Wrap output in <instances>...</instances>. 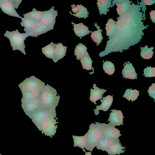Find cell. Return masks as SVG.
<instances>
[{
    "label": "cell",
    "instance_id": "obj_11",
    "mask_svg": "<svg viewBox=\"0 0 155 155\" xmlns=\"http://www.w3.org/2000/svg\"><path fill=\"white\" fill-rule=\"evenodd\" d=\"M101 131L103 137L113 139H118L122 135L120 131L115 127L108 124L101 123Z\"/></svg>",
    "mask_w": 155,
    "mask_h": 155
},
{
    "label": "cell",
    "instance_id": "obj_8",
    "mask_svg": "<svg viewBox=\"0 0 155 155\" xmlns=\"http://www.w3.org/2000/svg\"><path fill=\"white\" fill-rule=\"evenodd\" d=\"M21 0H0V8L5 14L9 15L20 18L15 8H18L22 2Z\"/></svg>",
    "mask_w": 155,
    "mask_h": 155
},
{
    "label": "cell",
    "instance_id": "obj_39",
    "mask_svg": "<svg viewBox=\"0 0 155 155\" xmlns=\"http://www.w3.org/2000/svg\"><path fill=\"white\" fill-rule=\"evenodd\" d=\"M0 155H1V154H0Z\"/></svg>",
    "mask_w": 155,
    "mask_h": 155
},
{
    "label": "cell",
    "instance_id": "obj_22",
    "mask_svg": "<svg viewBox=\"0 0 155 155\" xmlns=\"http://www.w3.org/2000/svg\"><path fill=\"white\" fill-rule=\"evenodd\" d=\"M120 141L119 139H113L104 137L100 140L96 146L98 150H101L103 151H106L107 149L112 144L117 141Z\"/></svg>",
    "mask_w": 155,
    "mask_h": 155
},
{
    "label": "cell",
    "instance_id": "obj_12",
    "mask_svg": "<svg viewBox=\"0 0 155 155\" xmlns=\"http://www.w3.org/2000/svg\"><path fill=\"white\" fill-rule=\"evenodd\" d=\"M110 111H112V112L110 114L107 121V122H110L108 124L114 127L121 125H123V118L124 117L123 116L121 111L113 109Z\"/></svg>",
    "mask_w": 155,
    "mask_h": 155
},
{
    "label": "cell",
    "instance_id": "obj_35",
    "mask_svg": "<svg viewBox=\"0 0 155 155\" xmlns=\"http://www.w3.org/2000/svg\"><path fill=\"white\" fill-rule=\"evenodd\" d=\"M147 92L149 93V95L154 99L155 101V83L152 84L149 87V89L147 90Z\"/></svg>",
    "mask_w": 155,
    "mask_h": 155
},
{
    "label": "cell",
    "instance_id": "obj_9",
    "mask_svg": "<svg viewBox=\"0 0 155 155\" xmlns=\"http://www.w3.org/2000/svg\"><path fill=\"white\" fill-rule=\"evenodd\" d=\"M54 7L48 11H44L40 22L49 30H52L55 23V18L58 16L57 11L54 9Z\"/></svg>",
    "mask_w": 155,
    "mask_h": 155
},
{
    "label": "cell",
    "instance_id": "obj_6",
    "mask_svg": "<svg viewBox=\"0 0 155 155\" xmlns=\"http://www.w3.org/2000/svg\"><path fill=\"white\" fill-rule=\"evenodd\" d=\"M56 111L42 108L30 118L38 128L40 125L50 119L56 117Z\"/></svg>",
    "mask_w": 155,
    "mask_h": 155
},
{
    "label": "cell",
    "instance_id": "obj_10",
    "mask_svg": "<svg viewBox=\"0 0 155 155\" xmlns=\"http://www.w3.org/2000/svg\"><path fill=\"white\" fill-rule=\"evenodd\" d=\"M56 120L55 118H51L42 124L38 129L41 131L42 134L52 137V136H54L56 133L58 127L56 124L58 122Z\"/></svg>",
    "mask_w": 155,
    "mask_h": 155
},
{
    "label": "cell",
    "instance_id": "obj_21",
    "mask_svg": "<svg viewBox=\"0 0 155 155\" xmlns=\"http://www.w3.org/2000/svg\"><path fill=\"white\" fill-rule=\"evenodd\" d=\"M67 47L64 46L61 43H58V44H55L54 47V58L55 61L56 63L65 56Z\"/></svg>",
    "mask_w": 155,
    "mask_h": 155
},
{
    "label": "cell",
    "instance_id": "obj_23",
    "mask_svg": "<svg viewBox=\"0 0 155 155\" xmlns=\"http://www.w3.org/2000/svg\"><path fill=\"white\" fill-rule=\"evenodd\" d=\"M74 141V146L78 147L82 149L83 152L86 153L84 148H86L87 146V140L85 135L83 136H76L73 135Z\"/></svg>",
    "mask_w": 155,
    "mask_h": 155
},
{
    "label": "cell",
    "instance_id": "obj_14",
    "mask_svg": "<svg viewBox=\"0 0 155 155\" xmlns=\"http://www.w3.org/2000/svg\"><path fill=\"white\" fill-rule=\"evenodd\" d=\"M112 8L115 4L117 6L116 10L119 16L122 15L127 10L130 5L132 1L127 0H116L112 1Z\"/></svg>",
    "mask_w": 155,
    "mask_h": 155
},
{
    "label": "cell",
    "instance_id": "obj_33",
    "mask_svg": "<svg viewBox=\"0 0 155 155\" xmlns=\"http://www.w3.org/2000/svg\"><path fill=\"white\" fill-rule=\"evenodd\" d=\"M103 68L105 72L109 75L113 74L115 69L113 63L109 61H106L105 62L103 61Z\"/></svg>",
    "mask_w": 155,
    "mask_h": 155
},
{
    "label": "cell",
    "instance_id": "obj_16",
    "mask_svg": "<svg viewBox=\"0 0 155 155\" xmlns=\"http://www.w3.org/2000/svg\"><path fill=\"white\" fill-rule=\"evenodd\" d=\"M72 12L75 14H72L71 12H69L71 14L79 18H84L85 19L88 17V14L89 13L86 7L81 5H71Z\"/></svg>",
    "mask_w": 155,
    "mask_h": 155
},
{
    "label": "cell",
    "instance_id": "obj_37",
    "mask_svg": "<svg viewBox=\"0 0 155 155\" xmlns=\"http://www.w3.org/2000/svg\"><path fill=\"white\" fill-rule=\"evenodd\" d=\"M150 19L152 21L155 23V11H151L150 12Z\"/></svg>",
    "mask_w": 155,
    "mask_h": 155
},
{
    "label": "cell",
    "instance_id": "obj_18",
    "mask_svg": "<svg viewBox=\"0 0 155 155\" xmlns=\"http://www.w3.org/2000/svg\"><path fill=\"white\" fill-rule=\"evenodd\" d=\"M120 141H117L111 145L106 150V151L108 155H120V153H123L124 151L125 147L122 146Z\"/></svg>",
    "mask_w": 155,
    "mask_h": 155
},
{
    "label": "cell",
    "instance_id": "obj_7",
    "mask_svg": "<svg viewBox=\"0 0 155 155\" xmlns=\"http://www.w3.org/2000/svg\"><path fill=\"white\" fill-rule=\"evenodd\" d=\"M21 102L22 108L29 118L42 108L40 97L33 99H21Z\"/></svg>",
    "mask_w": 155,
    "mask_h": 155
},
{
    "label": "cell",
    "instance_id": "obj_27",
    "mask_svg": "<svg viewBox=\"0 0 155 155\" xmlns=\"http://www.w3.org/2000/svg\"><path fill=\"white\" fill-rule=\"evenodd\" d=\"M44 11H37L35 8L33 9L32 11L26 14L23 15L26 16L35 21H39L41 19Z\"/></svg>",
    "mask_w": 155,
    "mask_h": 155
},
{
    "label": "cell",
    "instance_id": "obj_2",
    "mask_svg": "<svg viewBox=\"0 0 155 155\" xmlns=\"http://www.w3.org/2000/svg\"><path fill=\"white\" fill-rule=\"evenodd\" d=\"M42 107L56 111L60 97L56 90L48 84L45 85L40 97Z\"/></svg>",
    "mask_w": 155,
    "mask_h": 155
},
{
    "label": "cell",
    "instance_id": "obj_4",
    "mask_svg": "<svg viewBox=\"0 0 155 155\" xmlns=\"http://www.w3.org/2000/svg\"><path fill=\"white\" fill-rule=\"evenodd\" d=\"M4 36L9 39L11 46L12 47L13 51L17 50L20 51L24 55L26 54L24 41L27 37L30 36L29 34L26 33H20L17 29L16 30L12 31H6Z\"/></svg>",
    "mask_w": 155,
    "mask_h": 155
},
{
    "label": "cell",
    "instance_id": "obj_25",
    "mask_svg": "<svg viewBox=\"0 0 155 155\" xmlns=\"http://www.w3.org/2000/svg\"><path fill=\"white\" fill-rule=\"evenodd\" d=\"M55 44L51 42L45 47L42 48V52L47 58L52 59L55 61L54 58Z\"/></svg>",
    "mask_w": 155,
    "mask_h": 155
},
{
    "label": "cell",
    "instance_id": "obj_36",
    "mask_svg": "<svg viewBox=\"0 0 155 155\" xmlns=\"http://www.w3.org/2000/svg\"><path fill=\"white\" fill-rule=\"evenodd\" d=\"M142 1L146 5H152L155 3V0H143Z\"/></svg>",
    "mask_w": 155,
    "mask_h": 155
},
{
    "label": "cell",
    "instance_id": "obj_19",
    "mask_svg": "<svg viewBox=\"0 0 155 155\" xmlns=\"http://www.w3.org/2000/svg\"><path fill=\"white\" fill-rule=\"evenodd\" d=\"M72 24L74 25L73 26L74 28L73 29L74 30V33L80 39L81 38V37H84L90 33V31L88 30V28L83 23L75 24L72 22Z\"/></svg>",
    "mask_w": 155,
    "mask_h": 155
},
{
    "label": "cell",
    "instance_id": "obj_24",
    "mask_svg": "<svg viewBox=\"0 0 155 155\" xmlns=\"http://www.w3.org/2000/svg\"><path fill=\"white\" fill-rule=\"evenodd\" d=\"M87 49V48L81 43L76 46L74 55L76 56L77 59L79 60L81 58L89 55Z\"/></svg>",
    "mask_w": 155,
    "mask_h": 155
},
{
    "label": "cell",
    "instance_id": "obj_1",
    "mask_svg": "<svg viewBox=\"0 0 155 155\" xmlns=\"http://www.w3.org/2000/svg\"><path fill=\"white\" fill-rule=\"evenodd\" d=\"M143 15L140 5L132 2L125 13L116 18L114 30L99 56L103 57L112 52L122 53L140 41L144 35L143 30L149 26L144 25Z\"/></svg>",
    "mask_w": 155,
    "mask_h": 155
},
{
    "label": "cell",
    "instance_id": "obj_38",
    "mask_svg": "<svg viewBox=\"0 0 155 155\" xmlns=\"http://www.w3.org/2000/svg\"><path fill=\"white\" fill-rule=\"evenodd\" d=\"M84 155H92L91 152H87L85 153V154Z\"/></svg>",
    "mask_w": 155,
    "mask_h": 155
},
{
    "label": "cell",
    "instance_id": "obj_30",
    "mask_svg": "<svg viewBox=\"0 0 155 155\" xmlns=\"http://www.w3.org/2000/svg\"><path fill=\"white\" fill-rule=\"evenodd\" d=\"M116 21L112 19H108L107 23L106 24L105 29L106 31V35L110 38L112 35L115 28Z\"/></svg>",
    "mask_w": 155,
    "mask_h": 155
},
{
    "label": "cell",
    "instance_id": "obj_34",
    "mask_svg": "<svg viewBox=\"0 0 155 155\" xmlns=\"http://www.w3.org/2000/svg\"><path fill=\"white\" fill-rule=\"evenodd\" d=\"M144 74L146 77H155V68H151V66L145 68L143 71Z\"/></svg>",
    "mask_w": 155,
    "mask_h": 155
},
{
    "label": "cell",
    "instance_id": "obj_32",
    "mask_svg": "<svg viewBox=\"0 0 155 155\" xmlns=\"http://www.w3.org/2000/svg\"><path fill=\"white\" fill-rule=\"evenodd\" d=\"M41 91L32 92L21 91L22 95V99H29L39 98Z\"/></svg>",
    "mask_w": 155,
    "mask_h": 155
},
{
    "label": "cell",
    "instance_id": "obj_13",
    "mask_svg": "<svg viewBox=\"0 0 155 155\" xmlns=\"http://www.w3.org/2000/svg\"><path fill=\"white\" fill-rule=\"evenodd\" d=\"M113 96L107 95L105 97H103V99H100L102 102L99 106H96L95 109H94V114L98 115L99 114L100 110H102L104 111H107L111 105L113 101Z\"/></svg>",
    "mask_w": 155,
    "mask_h": 155
},
{
    "label": "cell",
    "instance_id": "obj_17",
    "mask_svg": "<svg viewBox=\"0 0 155 155\" xmlns=\"http://www.w3.org/2000/svg\"><path fill=\"white\" fill-rule=\"evenodd\" d=\"M93 87L94 89L91 88L90 90V100L96 105V101L103 98V94L107 91L104 89L99 88L95 84H94Z\"/></svg>",
    "mask_w": 155,
    "mask_h": 155
},
{
    "label": "cell",
    "instance_id": "obj_20",
    "mask_svg": "<svg viewBox=\"0 0 155 155\" xmlns=\"http://www.w3.org/2000/svg\"><path fill=\"white\" fill-rule=\"evenodd\" d=\"M111 0H98L97 1V7L100 14L106 15L107 12H109V8L112 5Z\"/></svg>",
    "mask_w": 155,
    "mask_h": 155
},
{
    "label": "cell",
    "instance_id": "obj_5",
    "mask_svg": "<svg viewBox=\"0 0 155 155\" xmlns=\"http://www.w3.org/2000/svg\"><path fill=\"white\" fill-rule=\"evenodd\" d=\"M45 83L32 76L27 78L18 85L21 91H41L45 86Z\"/></svg>",
    "mask_w": 155,
    "mask_h": 155
},
{
    "label": "cell",
    "instance_id": "obj_26",
    "mask_svg": "<svg viewBox=\"0 0 155 155\" xmlns=\"http://www.w3.org/2000/svg\"><path fill=\"white\" fill-rule=\"evenodd\" d=\"M94 26L97 28V30L93 32L90 31L91 33V37L93 41L97 43V45L98 46L100 44V42H102V40L103 39L101 33L103 30L100 29V26L97 25V23H94Z\"/></svg>",
    "mask_w": 155,
    "mask_h": 155
},
{
    "label": "cell",
    "instance_id": "obj_3",
    "mask_svg": "<svg viewBox=\"0 0 155 155\" xmlns=\"http://www.w3.org/2000/svg\"><path fill=\"white\" fill-rule=\"evenodd\" d=\"M91 124L87 132L85 134L87 140L86 149L92 151L97 145L103 136L101 131V123L96 122Z\"/></svg>",
    "mask_w": 155,
    "mask_h": 155
},
{
    "label": "cell",
    "instance_id": "obj_15",
    "mask_svg": "<svg viewBox=\"0 0 155 155\" xmlns=\"http://www.w3.org/2000/svg\"><path fill=\"white\" fill-rule=\"evenodd\" d=\"M124 63L125 64H124V68L122 72L123 78H124L126 79H137V75L136 73L135 68L132 64L129 61L124 62Z\"/></svg>",
    "mask_w": 155,
    "mask_h": 155
},
{
    "label": "cell",
    "instance_id": "obj_28",
    "mask_svg": "<svg viewBox=\"0 0 155 155\" xmlns=\"http://www.w3.org/2000/svg\"><path fill=\"white\" fill-rule=\"evenodd\" d=\"M139 91L136 89L132 90L131 88L130 89H127L126 90L123 97L129 101L131 100L133 102L137 99V97L139 96Z\"/></svg>",
    "mask_w": 155,
    "mask_h": 155
},
{
    "label": "cell",
    "instance_id": "obj_29",
    "mask_svg": "<svg viewBox=\"0 0 155 155\" xmlns=\"http://www.w3.org/2000/svg\"><path fill=\"white\" fill-rule=\"evenodd\" d=\"M141 50L140 55L144 59H147L151 58L154 54L153 50V47L148 48V46L145 45L144 47H140Z\"/></svg>",
    "mask_w": 155,
    "mask_h": 155
},
{
    "label": "cell",
    "instance_id": "obj_31",
    "mask_svg": "<svg viewBox=\"0 0 155 155\" xmlns=\"http://www.w3.org/2000/svg\"><path fill=\"white\" fill-rule=\"evenodd\" d=\"M83 69L87 70H91L93 68L92 66L93 61L89 55L81 58L80 60Z\"/></svg>",
    "mask_w": 155,
    "mask_h": 155
}]
</instances>
